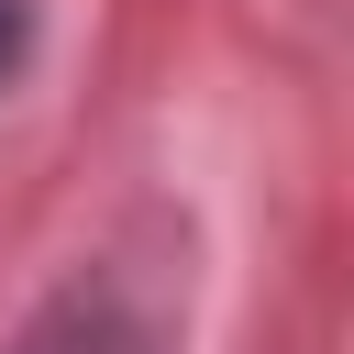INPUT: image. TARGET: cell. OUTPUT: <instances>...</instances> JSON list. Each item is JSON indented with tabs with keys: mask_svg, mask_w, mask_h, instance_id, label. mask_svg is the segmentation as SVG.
I'll list each match as a JSON object with an SVG mask.
<instances>
[{
	"mask_svg": "<svg viewBox=\"0 0 354 354\" xmlns=\"http://www.w3.org/2000/svg\"><path fill=\"white\" fill-rule=\"evenodd\" d=\"M22 66V0H0V77Z\"/></svg>",
	"mask_w": 354,
	"mask_h": 354,
	"instance_id": "obj_1",
	"label": "cell"
}]
</instances>
